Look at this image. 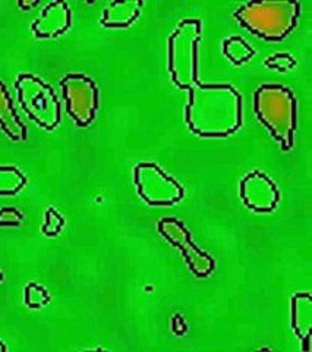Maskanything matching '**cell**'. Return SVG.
<instances>
[{"label":"cell","mask_w":312,"mask_h":352,"mask_svg":"<svg viewBox=\"0 0 312 352\" xmlns=\"http://www.w3.org/2000/svg\"><path fill=\"white\" fill-rule=\"evenodd\" d=\"M203 22L185 18L167 40V71L172 82L189 91L185 122L203 138H229L243 124L242 96L230 84H203L198 78V44Z\"/></svg>","instance_id":"cell-1"},{"label":"cell","mask_w":312,"mask_h":352,"mask_svg":"<svg viewBox=\"0 0 312 352\" xmlns=\"http://www.w3.org/2000/svg\"><path fill=\"white\" fill-rule=\"evenodd\" d=\"M254 112L285 153L293 148L298 100L291 88L282 84H261L254 93Z\"/></svg>","instance_id":"cell-2"},{"label":"cell","mask_w":312,"mask_h":352,"mask_svg":"<svg viewBox=\"0 0 312 352\" xmlns=\"http://www.w3.org/2000/svg\"><path fill=\"white\" fill-rule=\"evenodd\" d=\"M300 16V3L292 0L276 2H248L241 5L233 18L242 28L265 41H283L296 28Z\"/></svg>","instance_id":"cell-3"},{"label":"cell","mask_w":312,"mask_h":352,"mask_svg":"<svg viewBox=\"0 0 312 352\" xmlns=\"http://www.w3.org/2000/svg\"><path fill=\"white\" fill-rule=\"evenodd\" d=\"M18 100L30 120L46 131L60 124V103L54 88L34 74H19L15 81Z\"/></svg>","instance_id":"cell-4"},{"label":"cell","mask_w":312,"mask_h":352,"mask_svg":"<svg viewBox=\"0 0 312 352\" xmlns=\"http://www.w3.org/2000/svg\"><path fill=\"white\" fill-rule=\"evenodd\" d=\"M133 184L148 206L169 207L185 197L183 186L153 162H141L133 168Z\"/></svg>","instance_id":"cell-5"},{"label":"cell","mask_w":312,"mask_h":352,"mask_svg":"<svg viewBox=\"0 0 312 352\" xmlns=\"http://www.w3.org/2000/svg\"><path fill=\"white\" fill-rule=\"evenodd\" d=\"M62 97L76 126H90L97 116L100 93L96 81L85 74H68L60 80Z\"/></svg>","instance_id":"cell-6"},{"label":"cell","mask_w":312,"mask_h":352,"mask_svg":"<svg viewBox=\"0 0 312 352\" xmlns=\"http://www.w3.org/2000/svg\"><path fill=\"white\" fill-rule=\"evenodd\" d=\"M157 229L159 234L166 241H169L173 247L181 250L189 270L197 278H208L213 273L216 267L214 258L208 252L197 247V244L192 241L191 232L183 225L182 220L176 217H164L157 223Z\"/></svg>","instance_id":"cell-7"},{"label":"cell","mask_w":312,"mask_h":352,"mask_svg":"<svg viewBox=\"0 0 312 352\" xmlns=\"http://www.w3.org/2000/svg\"><path fill=\"white\" fill-rule=\"evenodd\" d=\"M239 195L255 213H271L282 200L276 182L261 170H252L241 181Z\"/></svg>","instance_id":"cell-8"},{"label":"cell","mask_w":312,"mask_h":352,"mask_svg":"<svg viewBox=\"0 0 312 352\" xmlns=\"http://www.w3.org/2000/svg\"><path fill=\"white\" fill-rule=\"evenodd\" d=\"M72 27V10L63 0H56L43 8L41 15L32 22L31 30L37 38H56Z\"/></svg>","instance_id":"cell-9"},{"label":"cell","mask_w":312,"mask_h":352,"mask_svg":"<svg viewBox=\"0 0 312 352\" xmlns=\"http://www.w3.org/2000/svg\"><path fill=\"white\" fill-rule=\"evenodd\" d=\"M292 329L300 340V349L311 351V326H312V302L311 292H298L291 300Z\"/></svg>","instance_id":"cell-10"},{"label":"cell","mask_w":312,"mask_h":352,"mask_svg":"<svg viewBox=\"0 0 312 352\" xmlns=\"http://www.w3.org/2000/svg\"><path fill=\"white\" fill-rule=\"evenodd\" d=\"M0 129L12 141L27 140V126L16 113L12 97L2 80H0Z\"/></svg>","instance_id":"cell-11"},{"label":"cell","mask_w":312,"mask_h":352,"mask_svg":"<svg viewBox=\"0 0 312 352\" xmlns=\"http://www.w3.org/2000/svg\"><path fill=\"white\" fill-rule=\"evenodd\" d=\"M142 6V0L111 2L107 8H104L100 24L104 28H129L140 18Z\"/></svg>","instance_id":"cell-12"},{"label":"cell","mask_w":312,"mask_h":352,"mask_svg":"<svg viewBox=\"0 0 312 352\" xmlns=\"http://www.w3.org/2000/svg\"><path fill=\"white\" fill-rule=\"evenodd\" d=\"M223 54L235 66H242L255 56V50L241 36H232L223 41Z\"/></svg>","instance_id":"cell-13"},{"label":"cell","mask_w":312,"mask_h":352,"mask_svg":"<svg viewBox=\"0 0 312 352\" xmlns=\"http://www.w3.org/2000/svg\"><path fill=\"white\" fill-rule=\"evenodd\" d=\"M27 185V176L15 166H0V197L16 195Z\"/></svg>","instance_id":"cell-14"},{"label":"cell","mask_w":312,"mask_h":352,"mask_svg":"<svg viewBox=\"0 0 312 352\" xmlns=\"http://www.w3.org/2000/svg\"><path fill=\"white\" fill-rule=\"evenodd\" d=\"M24 302L28 308H40L43 305H47L50 302L49 291L36 282H30L24 291Z\"/></svg>","instance_id":"cell-15"},{"label":"cell","mask_w":312,"mask_h":352,"mask_svg":"<svg viewBox=\"0 0 312 352\" xmlns=\"http://www.w3.org/2000/svg\"><path fill=\"white\" fill-rule=\"evenodd\" d=\"M65 226V217L56 210L54 207H49L44 214V225L41 232L46 236H58Z\"/></svg>","instance_id":"cell-16"},{"label":"cell","mask_w":312,"mask_h":352,"mask_svg":"<svg viewBox=\"0 0 312 352\" xmlns=\"http://www.w3.org/2000/svg\"><path fill=\"white\" fill-rule=\"evenodd\" d=\"M264 65L270 69H277L278 72H286L287 69L295 68L298 62L291 53H276L273 56L267 58Z\"/></svg>","instance_id":"cell-17"},{"label":"cell","mask_w":312,"mask_h":352,"mask_svg":"<svg viewBox=\"0 0 312 352\" xmlns=\"http://www.w3.org/2000/svg\"><path fill=\"white\" fill-rule=\"evenodd\" d=\"M22 219H24V214H22L15 207L0 208V226L18 228V226H21Z\"/></svg>","instance_id":"cell-18"},{"label":"cell","mask_w":312,"mask_h":352,"mask_svg":"<svg viewBox=\"0 0 312 352\" xmlns=\"http://www.w3.org/2000/svg\"><path fill=\"white\" fill-rule=\"evenodd\" d=\"M38 5V2L36 0V2H18V6H19V9H22V10H25V12H28V10H31L32 8H36Z\"/></svg>","instance_id":"cell-19"},{"label":"cell","mask_w":312,"mask_h":352,"mask_svg":"<svg viewBox=\"0 0 312 352\" xmlns=\"http://www.w3.org/2000/svg\"><path fill=\"white\" fill-rule=\"evenodd\" d=\"M0 351H3V352H5V351H8V346L2 342V340H0Z\"/></svg>","instance_id":"cell-20"},{"label":"cell","mask_w":312,"mask_h":352,"mask_svg":"<svg viewBox=\"0 0 312 352\" xmlns=\"http://www.w3.org/2000/svg\"><path fill=\"white\" fill-rule=\"evenodd\" d=\"M271 348H269V346H264V348H260L258 351H270Z\"/></svg>","instance_id":"cell-21"},{"label":"cell","mask_w":312,"mask_h":352,"mask_svg":"<svg viewBox=\"0 0 312 352\" xmlns=\"http://www.w3.org/2000/svg\"><path fill=\"white\" fill-rule=\"evenodd\" d=\"M3 280V273H2V270H0V282Z\"/></svg>","instance_id":"cell-22"}]
</instances>
